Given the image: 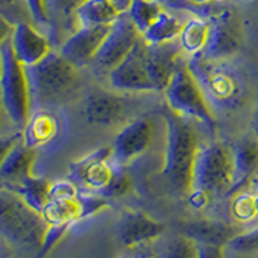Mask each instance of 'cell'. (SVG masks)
Listing matches in <instances>:
<instances>
[{
    "label": "cell",
    "instance_id": "6da1fadb",
    "mask_svg": "<svg viewBox=\"0 0 258 258\" xmlns=\"http://www.w3.org/2000/svg\"><path fill=\"white\" fill-rule=\"evenodd\" d=\"M165 121V158L161 176L174 192L189 196L194 184V169L200 150V141L196 127L187 118L176 115L173 110H163Z\"/></svg>",
    "mask_w": 258,
    "mask_h": 258
},
{
    "label": "cell",
    "instance_id": "f546056e",
    "mask_svg": "<svg viewBox=\"0 0 258 258\" xmlns=\"http://www.w3.org/2000/svg\"><path fill=\"white\" fill-rule=\"evenodd\" d=\"M126 166H119L116 165V169H115V176H113L111 179V184L108 185V189L105 190L103 197L107 199H116V197H121L127 194L133 187V179L129 173L124 169Z\"/></svg>",
    "mask_w": 258,
    "mask_h": 258
},
{
    "label": "cell",
    "instance_id": "d4e9b609",
    "mask_svg": "<svg viewBox=\"0 0 258 258\" xmlns=\"http://www.w3.org/2000/svg\"><path fill=\"white\" fill-rule=\"evenodd\" d=\"M40 215H42L47 226H56V224L73 226L75 223L81 221L78 196L75 199H50Z\"/></svg>",
    "mask_w": 258,
    "mask_h": 258
},
{
    "label": "cell",
    "instance_id": "4fadbf2b",
    "mask_svg": "<svg viewBox=\"0 0 258 258\" xmlns=\"http://www.w3.org/2000/svg\"><path fill=\"white\" fill-rule=\"evenodd\" d=\"M110 26L76 28V31L61 44L58 53L78 68L94 61L97 52L108 34Z\"/></svg>",
    "mask_w": 258,
    "mask_h": 258
},
{
    "label": "cell",
    "instance_id": "ac0fdd59",
    "mask_svg": "<svg viewBox=\"0 0 258 258\" xmlns=\"http://www.w3.org/2000/svg\"><path fill=\"white\" fill-rule=\"evenodd\" d=\"M234 153V182L229 196L247 189L258 176V141L253 133L242 136L232 145ZM228 196V197H229Z\"/></svg>",
    "mask_w": 258,
    "mask_h": 258
},
{
    "label": "cell",
    "instance_id": "484cf974",
    "mask_svg": "<svg viewBox=\"0 0 258 258\" xmlns=\"http://www.w3.org/2000/svg\"><path fill=\"white\" fill-rule=\"evenodd\" d=\"M182 26H184V23L177 18V16L168 12H161L158 15V18L153 21V24L142 37L145 42L150 45L168 44V42H173L176 39H179Z\"/></svg>",
    "mask_w": 258,
    "mask_h": 258
},
{
    "label": "cell",
    "instance_id": "ba28073f",
    "mask_svg": "<svg viewBox=\"0 0 258 258\" xmlns=\"http://www.w3.org/2000/svg\"><path fill=\"white\" fill-rule=\"evenodd\" d=\"M116 165L111 160V147L97 149L70 165V181L79 190L103 196L115 176Z\"/></svg>",
    "mask_w": 258,
    "mask_h": 258
},
{
    "label": "cell",
    "instance_id": "e575fe53",
    "mask_svg": "<svg viewBox=\"0 0 258 258\" xmlns=\"http://www.w3.org/2000/svg\"><path fill=\"white\" fill-rule=\"evenodd\" d=\"M197 258H224V247L197 245Z\"/></svg>",
    "mask_w": 258,
    "mask_h": 258
},
{
    "label": "cell",
    "instance_id": "836d02e7",
    "mask_svg": "<svg viewBox=\"0 0 258 258\" xmlns=\"http://www.w3.org/2000/svg\"><path fill=\"white\" fill-rule=\"evenodd\" d=\"M21 141V133H15L10 136H2L0 137V166H2L4 160L10 153V150L15 147L16 144Z\"/></svg>",
    "mask_w": 258,
    "mask_h": 258
},
{
    "label": "cell",
    "instance_id": "7c38bea8",
    "mask_svg": "<svg viewBox=\"0 0 258 258\" xmlns=\"http://www.w3.org/2000/svg\"><path fill=\"white\" fill-rule=\"evenodd\" d=\"M208 42L202 55L210 60H224L240 47V29L237 18L228 8H220L208 18Z\"/></svg>",
    "mask_w": 258,
    "mask_h": 258
},
{
    "label": "cell",
    "instance_id": "9c48e42d",
    "mask_svg": "<svg viewBox=\"0 0 258 258\" xmlns=\"http://www.w3.org/2000/svg\"><path fill=\"white\" fill-rule=\"evenodd\" d=\"M155 123L149 116H141L127 123L111 144V160L115 165L127 166L145 153L153 142Z\"/></svg>",
    "mask_w": 258,
    "mask_h": 258
},
{
    "label": "cell",
    "instance_id": "3957f363",
    "mask_svg": "<svg viewBox=\"0 0 258 258\" xmlns=\"http://www.w3.org/2000/svg\"><path fill=\"white\" fill-rule=\"evenodd\" d=\"M47 223L20 196L0 185V239L21 248H40Z\"/></svg>",
    "mask_w": 258,
    "mask_h": 258
},
{
    "label": "cell",
    "instance_id": "ffe728a7",
    "mask_svg": "<svg viewBox=\"0 0 258 258\" xmlns=\"http://www.w3.org/2000/svg\"><path fill=\"white\" fill-rule=\"evenodd\" d=\"M23 137V136H21ZM36 160V149L28 147L23 139L10 150L0 166V184L18 182L32 174Z\"/></svg>",
    "mask_w": 258,
    "mask_h": 258
},
{
    "label": "cell",
    "instance_id": "ab89813d",
    "mask_svg": "<svg viewBox=\"0 0 258 258\" xmlns=\"http://www.w3.org/2000/svg\"><path fill=\"white\" fill-rule=\"evenodd\" d=\"M155 2H157V4H160V5L163 4V5H168V7H171V5H173V4L176 2V0H155Z\"/></svg>",
    "mask_w": 258,
    "mask_h": 258
},
{
    "label": "cell",
    "instance_id": "d6a6232c",
    "mask_svg": "<svg viewBox=\"0 0 258 258\" xmlns=\"http://www.w3.org/2000/svg\"><path fill=\"white\" fill-rule=\"evenodd\" d=\"M29 10V15L32 16L37 24H44V26H50V20H48L47 5L45 0H24Z\"/></svg>",
    "mask_w": 258,
    "mask_h": 258
},
{
    "label": "cell",
    "instance_id": "277c9868",
    "mask_svg": "<svg viewBox=\"0 0 258 258\" xmlns=\"http://www.w3.org/2000/svg\"><path fill=\"white\" fill-rule=\"evenodd\" d=\"M189 71L197 79L210 105L221 108H236L244 95V84L237 71L224 60H210L204 55H192L187 63Z\"/></svg>",
    "mask_w": 258,
    "mask_h": 258
},
{
    "label": "cell",
    "instance_id": "9a60e30c",
    "mask_svg": "<svg viewBox=\"0 0 258 258\" xmlns=\"http://www.w3.org/2000/svg\"><path fill=\"white\" fill-rule=\"evenodd\" d=\"M166 231V224L153 220L144 212H124L118 221V237L127 248L139 247L150 240L161 237Z\"/></svg>",
    "mask_w": 258,
    "mask_h": 258
},
{
    "label": "cell",
    "instance_id": "7bdbcfd3",
    "mask_svg": "<svg viewBox=\"0 0 258 258\" xmlns=\"http://www.w3.org/2000/svg\"><path fill=\"white\" fill-rule=\"evenodd\" d=\"M213 2H216V4H218V2H224V0H213Z\"/></svg>",
    "mask_w": 258,
    "mask_h": 258
},
{
    "label": "cell",
    "instance_id": "8fae6325",
    "mask_svg": "<svg viewBox=\"0 0 258 258\" xmlns=\"http://www.w3.org/2000/svg\"><path fill=\"white\" fill-rule=\"evenodd\" d=\"M147 42L142 40L137 44L126 58L110 70L108 81L113 91L116 92H155L145 67Z\"/></svg>",
    "mask_w": 258,
    "mask_h": 258
},
{
    "label": "cell",
    "instance_id": "1f68e13d",
    "mask_svg": "<svg viewBox=\"0 0 258 258\" xmlns=\"http://www.w3.org/2000/svg\"><path fill=\"white\" fill-rule=\"evenodd\" d=\"M71 226L70 224H56V226H47V231L44 234V239H42V245H40L39 252L40 256L47 255L50 250L58 244V242L67 236V232L70 231Z\"/></svg>",
    "mask_w": 258,
    "mask_h": 258
},
{
    "label": "cell",
    "instance_id": "52a82bcc",
    "mask_svg": "<svg viewBox=\"0 0 258 258\" xmlns=\"http://www.w3.org/2000/svg\"><path fill=\"white\" fill-rule=\"evenodd\" d=\"M165 99L169 110L182 118L199 121L210 131H216V118L207 95L187 67H179L165 89Z\"/></svg>",
    "mask_w": 258,
    "mask_h": 258
},
{
    "label": "cell",
    "instance_id": "cb8c5ba5",
    "mask_svg": "<svg viewBox=\"0 0 258 258\" xmlns=\"http://www.w3.org/2000/svg\"><path fill=\"white\" fill-rule=\"evenodd\" d=\"M208 32H210L208 20L199 18V16L189 18L184 23L179 39H177L182 52L190 56L204 52L208 42Z\"/></svg>",
    "mask_w": 258,
    "mask_h": 258
},
{
    "label": "cell",
    "instance_id": "5bb4252c",
    "mask_svg": "<svg viewBox=\"0 0 258 258\" xmlns=\"http://www.w3.org/2000/svg\"><path fill=\"white\" fill-rule=\"evenodd\" d=\"M181 53L184 52L179 42H176V40L160 45L147 44L145 67H147V75L155 92H165L176 70L182 67V64L177 63Z\"/></svg>",
    "mask_w": 258,
    "mask_h": 258
},
{
    "label": "cell",
    "instance_id": "4316f807",
    "mask_svg": "<svg viewBox=\"0 0 258 258\" xmlns=\"http://www.w3.org/2000/svg\"><path fill=\"white\" fill-rule=\"evenodd\" d=\"M126 13L134 23L137 31L144 36L153 24V21L158 18L161 8L155 0H131V5H129Z\"/></svg>",
    "mask_w": 258,
    "mask_h": 258
},
{
    "label": "cell",
    "instance_id": "f1b7e54d",
    "mask_svg": "<svg viewBox=\"0 0 258 258\" xmlns=\"http://www.w3.org/2000/svg\"><path fill=\"white\" fill-rule=\"evenodd\" d=\"M161 258H197V244L179 234L165 245Z\"/></svg>",
    "mask_w": 258,
    "mask_h": 258
},
{
    "label": "cell",
    "instance_id": "8d00e7d4",
    "mask_svg": "<svg viewBox=\"0 0 258 258\" xmlns=\"http://www.w3.org/2000/svg\"><path fill=\"white\" fill-rule=\"evenodd\" d=\"M10 126H13V123H12V119H10V116H8V113H7V110L4 107L2 97H0V133L7 131V129L10 127Z\"/></svg>",
    "mask_w": 258,
    "mask_h": 258
},
{
    "label": "cell",
    "instance_id": "4dcf8cb0",
    "mask_svg": "<svg viewBox=\"0 0 258 258\" xmlns=\"http://www.w3.org/2000/svg\"><path fill=\"white\" fill-rule=\"evenodd\" d=\"M231 250L237 253H258V226L250 231L239 232L236 237L231 240V244L228 245Z\"/></svg>",
    "mask_w": 258,
    "mask_h": 258
},
{
    "label": "cell",
    "instance_id": "f35d334b",
    "mask_svg": "<svg viewBox=\"0 0 258 258\" xmlns=\"http://www.w3.org/2000/svg\"><path fill=\"white\" fill-rule=\"evenodd\" d=\"M252 133L253 136L256 137V141H258V107L253 113V119H252Z\"/></svg>",
    "mask_w": 258,
    "mask_h": 258
},
{
    "label": "cell",
    "instance_id": "e0dca14e",
    "mask_svg": "<svg viewBox=\"0 0 258 258\" xmlns=\"http://www.w3.org/2000/svg\"><path fill=\"white\" fill-rule=\"evenodd\" d=\"M179 234L189 237L196 242L197 245H216V247H226L231 244V240L237 236L240 231L236 229L226 221L220 220H189L177 224Z\"/></svg>",
    "mask_w": 258,
    "mask_h": 258
},
{
    "label": "cell",
    "instance_id": "7a4b0ae2",
    "mask_svg": "<svg viewBox=\"0 0 258 258\" xmlns=\"http://www.w3.org/2000/svg\"><path fill=\"white\" fill-rule=\"evenodd\" d=\"M234 182L232 145L213 141L202 145L187 200L194 210H205L215 196H229Z\"/></svg>",
    "mask_w": 258,
    "mask_h": 258
},
{
    "label": "cell",
    "instance_id": "30bf717a",
    "mask_svg": "<svg viewBox=\"0 0 258 258\" xmlns=\"http://www.w3.org/2000/svg\"><path fill=\"white\" fill-rule=\"evenodd\" d=\"M142 40V34L127 13H121L119 18L111 24L107 37L97 52L94 63L102 68L113 70L131 53L133 48Z\"/></svg>",
    "mask_w": 258,
    "mask_h": 258
},
{
    "label": "cell",
    "instance_id": "44dd1931",
    "mask_svg": "<svg viewBox=\"0 0 258 258\" xmlns=\"http://www.w3.org/2000/svg\"><path fill=\"white\" fill-rule=\"evenodd\" d=\"M0 185L13 190L16 196H20L24 202H26L28 207H31L37 213H42V210L48 204V200H50L52 182L40 176L31 174L18 182L0 184Z\"/></svg>",
    "mask_w": 258,
    "mask_h": 258
},
{
    "label": "cell",
    "instance_id": "5b68a950",
    "mask_svg": "<svg viewBox=\"0 0 258 258\" xmlns=\"http://www.w3.org/2000/svg\"><path fill=\"white\" fill-rule=\"evenodd\" d=\"M2 55V76H0V97L4 107L16 129H23L31 118L32 95L26 68L13 53L10 40L0 47Z\"/></svg>",
    "mask_w": 258,
    "mask_h": 258
},
{
    "label": "cell",
    "instance_id": "60d3db41",
    "mask_svg": "<svg viewBox=\"0 0 258 258\" xmlns=\"http://www.w3.org/2000/svg\"><path fill=\"white\" fill-rule=\"evenodd\" d=\"M0 76H2V55H0Z\"/></svg>",
    "mask_w": 258,
    "mask_h": 258
},
{
    "label": "cell",
    "instance_id": "2e32d148",
    "mask_svg": "<svg viewBox=\"0 0 258 258\" xmlns=\"http://www.w3.org/2000/svg\"><path fill=\"white\" fill-rule=\"evenodd\" d=\"M10 44L15 56L24 68H29L32 64L39 63L52 52L48 39L34 26L24 21L15 24Z\"/></svg>",
    "mask_w": 258,
    "mask_h": 258
},
{
    "label": "cell",
    "instance_id": "8992f818",
    "mask_svg": "<svg viewBox=\"0 0 258 258\" xmlns=\"http://www.w3.org/2000/svg\"><path fill=\"white\" fill-rule=\"evenodd\" d=\"M32 103L53 102L71 92L79 81L78 67L63 58L60 53L50 52L39 63L26 68Z\"/></svg>",
    "mask_w": 258,
    "mask_h": 258
},
{
    "label": "cell",
    "instance_id": "d590c367",
    "mask_svg": "<svg viewBox=\"0 0 258 258\" xmlns=\"http://www.w3.org/2000/svg\"><path fill=\"white\" fill-rule=\"evenodd\" d=\"M13 24L5 20L4 16H0V47H2L7 40H10L12 34H13Z\"/></svg>",
    "mask_w": 258,
    "mask_h": 258
},
{
    "label": "cell",
    "instance_id": "b9f144b4",
    "mask_svg": "<svg viewBox=\"0 0 258 258\" xmlns=\"http://www.w3.org/2000/svg\"><path fill=\"white\" fill-rule=\"evenodd\" d=\"M136 258H155V256H136Z\"/></svg>",
    "mask_w": 258,
    "mask_h": 258
},
{
    "label": "cell",
    "instance_id": "d6986e66",
    "mask_svg": "<svg viewBox=\"0 0 258 258\" xmlns=\"http://www.w3.org/2000/svg\"><path fill=\"white\" fill-rule=\"evenodd\" d=\"M124 100L113 94H94L86 103V118L89 123L99 126H111L124 116Z\"/></svg>",
    "mask_w": 258,
    "mask_h": 258
},
{
    "label": "cell",
    "instance_id": "7402d4cb",
    "mask_svg": "<svg viewBox=\"0 0 258 258\" xmlns=\"http://www.w3.org/2000/svg\"><path fill=\"white\" fill-rule=\"evenodd\" d=\"M119 8L111 0H86L75 13L78 28L110 26L119 18Z\"/></svg>",
    "mask_w": 258,
    "mask_h": 258
},
{
    "label": "cell",
    "instance_id": "83f0119b",
    "mask_svg": "<svg viewBox=\"0 0 258 258\" xmlns=\"http://www.w3.org/2000/svg\"><path fill=\"white\" fill-rule=\"evenodd\" d=\"M86 0H45L50 26L56 21L75 20V13Z\"/></svg>",
    "mask_w": 258,
    "mask_h": 258
},
{
    "label": "cell",
    "instance_id": "74e56055",
    "mask_svg": "<svg viewBox=\"0 0 258 258\" xmlns=\"http://www.w3.org/2000/svg\"><path fill=\"white\" fill-rule=\"evenodd\" d=\"M111 2L119 8V12H121V13H126V12H127V8H129V5H131V0H111Z\"/></svg>",
    "mask_w": 258,
    "mask_h": 258
},
{
    "label": "cell",
    "instance_id": "603a6c76",
    "mask_svg": "<svg viewBox=\"0 0 258 258\" xmlns=\"http://www.w3.org/2000/svg\"><path fill=\"white\" fill-rule=\"evenodd\" d=\"M58 134V121L47 111H39L36 115H31L26 126L23 127L21 139L31 149L42 147L55 139Z\"/></svg>",
    "mask_w": 258,
    "mask_h": 258
}]
</instances>
